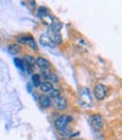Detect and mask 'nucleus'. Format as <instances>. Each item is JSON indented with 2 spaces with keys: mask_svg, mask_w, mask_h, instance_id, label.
Wrapping results in <instances>:
<instances>
[{
  "mask_svg": "<svg viewBox=\"0 0 122 140\" xmlns=\"http://www.w3.org/2000/svg\"><path fill=\"white\" fill-rule=\"evenodd\" d=\"M15 65H16L18 68H19V69H24V67H26L24 60H23V59H19V58L15 59Z\"/></svg>",
  "mask_w": 122,
  "mask_h": 140,
  "instance_id": "17",
  "label": "nucleus"
},
{
  "mask_svg": "<svg viewBox=\"0 0 122 140\" xmlns=\"http://www.w3.org/2000/svg\"><path fill=\"white\" fill-rule=\"evenodd\" d=\"M42 81H43V79H42L40 74H34L32 76V82H33V85L35 87H39Z\"/></svg>",
  "mask_w": 122,
  "mask_h": 140,
  "instance_id": "14",
  "label": "nucleus"
},
{
  "mask_svg": "<svg viewBox=\"0 0 122 140\" xmlns=\"http://www.w3.org/2000/svg\"><path fill=\"white\" fill-rule=\"evenodd\" d=\"M35 65L42 70H49L51 68V63L48 59L43 58V56H37L35 59Z\"/></svg>",
  "mask_w": 122,
  "mask_h": 140,
  "instance_id": "8",
  "label": "nucleus"
},
{
  "mask_svg": "<svg viewBox=\"0 0 122 140\" xmlns=\"http://www.w3.org/2000/svg\"><path fill=\"white\" fill-rule=\"evenodd\" d=\"M39 88L43 94H49L53 89V85L50 84V82H48V81H42L41 85L39 86Z\"/></svg>",
  "mask_w": 122,
  "mask_h": 140,
  "instance_id": "12",
  "label": "nucleus"
},
{
  "mask_svg": "<svg viewBox=\"0 0 122 140\" xmlns=\"http://www.w3.org/2000/svg\"><path fill=\"white\" fill-rule=\"evenodd\" d=\"M52 104H53V106H54V108L57 110V111H61V112L66 111V110L68 108V105H69L68 104L67 98L64 96H61V95L55 97V98H53Z\"/></svg>",
  "mask_w": 122,
  "mask_h": 140,
  "instance_id": "5",
  "label": "nucleus"
},
{
  "mask_svg": "<svg viewBox=\"0 0 122 140\" xmlns=\"http://www.w3.org/2000/svg\"><path fill=\"white\" fill-rule=\"evenodd\" d=\"M40 43L43 45V46H48V48H54L55 44L52 41V39L48 34H42L40 36Z\"/></svg>",
  "mask_w": 122,
  "mask_h": 140,
  "instance_id": "9",
  "label": "nucleus"
},
{
  "mask_svg": "<svg viewBox=\"0 0 122 140\" xmlns=\"http://www.w3.org/2000/svg\"><path fill=\"white\" fill-rule=\"evenodd\" d=\"M0 40H1V37H0Z\"/></svg>",
  "mask_w": 122,
  "mask_h": 140,
  "instance_id": "19",
  "label": "nucleus"
},
{
  "mask_svg": "<svg viewBox=\"0 0 122 140\" xmlns=\"http://www.w3.org/2000/svg\"><path fill=\"white\" fill-rule=\"evenodd\" d=\"M90 124H92V127H93L94 130L101 131L103 129V124H104L102 115L101 114H93L90 116Z\"/></svg>",
  "mask_w": 122,
  "mask_h": 140,
  "instance_id": "6",
  "label": "nucleus"
},
{
  "mask_svg": "<svg viewBox=\"0 0 122 140\" xmlns=\"http://www.w3.org/2000/svg\"><path fill=\"white\" fill-rule=\"evenodd\" d=\"M37 15L41 17V18H43V17H45L47 15H49V10H48V8L47 7H40L39 9H37Z\"/></svg>",
  "mask_w": 122,
  "mask_h": 140,
  "instance_id": "15",
  "label": "nucleus"
},
{
  "mask_svg": "<svg viewBox=\"0 0 122 140\" xmlns=\"http://www.w3.org/2000/svg\"><path fill=\"white\" fill-rule=\"evenodd\" d=\"M61 95V90L60 89H55V88H53L50 93H49V97L51 98V100H53V98H55V97H58Z\"/></svg>",
  "mask_w": 122,
  "mask_h": 140,
  "instance_id": "16",
  "label": "nucleus"
},
{
  "mask_svg": "<svg viewBox=\"0 0 122 140\" xmlns=\"http://www.w3.org/2000/svg\"><path fill=\"white\" fill-rule=\"evenodd\" d=\"M79 103L84 108H90L93 106V96L88 88H82L79 90Z\"/></svg>",
  "mask_w": 122,
  "mask_h": 140,
  "instance_id": "2",
  "label": "nucleus"
},
{
  "mask_svg": "<svg viewBox=\"0 0 122 140\" xmlns=\"http://www.w3.org/2000/svg\"><path fill=\"white\" fill-rule=\"evenodd\" d=\"M94 93V97L96 98L97 101H103L108 95V87L103 84H96L93 89Z\"/></svg>",
  "mask_w": 122,
  "mask_h": 140,
  "instance_id": "4",
  "label": "nucleus"
},
{
  "mask_svg": "<svg viewBox=\"0 0 122 140\" xmlns=\"http://www.w3.org/2000/svg\"><path fill=\"white\" fill-rule=\"evenodd\" d=\"M41 77L44 78V81H48L50 84H57L59 81V78L57 77V75L53 72V71H50V70H43L41 74Z\"/></svg>",
  "mask_w": 122,
  "mask_h": 140,
  "instance_id": "7",
  "label": "nucleus"
},
{
  "mask_svg": "<svg viewBox=\"0 0 122 140\" xmlns=\"http://www.w3.org/2000/svg\"><path fill=\"white\" fill-rule=\"evenodd\" d=\"M23 60H24V62H25L26 68H27L29 71H32L33 70V66H35V58H34L33 55H30V54H26Z\"/></svg>",
  "mask_w": 122,
  "mask_h": 140,
  "instance_id": "11",
  "label": "nucleus"
},
{
  "mask_svg": "<svg viewBox=\"0 0 122 140\" xmlns=\"http://www.w3.org/2000/svg\"><path fill=\"white\" fill-rule=\"evenodd\" d=\"M71 140H85V139H82V138H74V139H71Z\"/></svg>",
  "mask_w": 122,
  "mask_h": 140,
  "instance_id": "18",
  "label": "nucleus"
},
{
  "mask_svg": "<svg viewBox=\"0 0 122 140\" xmlns=\"http://www.w3.org/2000/svg\"><path fill=\"white\" fill-rule=\"evenodd\" d=\"M39 103L43 108H50L52 106V100L48 95H44L42 94L39 97Z\"/></svg>",
  "mask_w": 122,
  "mask_h": 140,
  "instance_id": "10",
  "label": "nucleus"
},
{
  "mask_svg": "<svg viewBox=\"0 0 122 140\" xmlns=\"http://www.w3.org/2000/svg\"><path fill=\"white\" fill-rule=\"evenodd\" d=\"M8 51L11 54H19L22 52V46L18 43H10L8 45Z\"/></svg>",
  "mask_w": 122,
  "mask_h": 140,
  "instance_id": "13",
  "label": "nucleus"
},
{
  "mask_svg": "<svg viewBox=\"0 0 122 140\" xmlns=\"http://www.w3.org/2000/svg\"><path fill=\"white\" fill-rule=\"evenodd\" d=\"M74 121L72 115L69 114H61L54 121V127L59 132H62L64 130L69 129V124Z\"/></svg>",
  "mask_w": 122,
  "mask_h": 140,
  "instance_id": "1",
  "label": "nucleus"
},
{
  "mask_svg": "<svg viewBox=\"0 0 122 140\" xmlns=\"http://www.w3.org/2000/svg\"><path fill=\"white\" fill-rule=\"evenodd\" d=\"M17 41H18V44H25L29 46L32 50L36 51L37 50V44L34 40V37L30 35V34H23V35H19L17 37Z\"/></svg>",
  "mask_w": 122,
  "mask_h": 140,
  "instance_id": "3",
  "label": "nucleus"
}]
</instances>
